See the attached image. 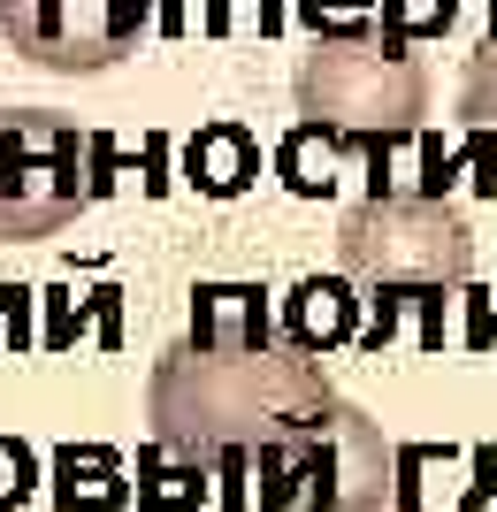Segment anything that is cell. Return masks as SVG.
I'll return each instance as SVG.
<instances>
[{"label": "cell", "mask_w": 497, "mask_h": 512, "mask_svg": "<svg viewBox=\"0 0 497 512\" xmlns=\"http://www.w3.org/2000/svg\"><path fill=\"white\" fill-rule=\"evenodd\" d=\"M329 398L337 390H329L322 360L291 337L253 344V352H207L184 337L153 360L146 383L153 444L192 467H245L253 451H268L283 428H299Z\"/></svg>", "instance_id": "obj_1"}, {"label": "cell", "mask_w": 497, "mask_h": 512, "mask_svg": "<svg viewBox=\"0 0 497 512\" xmlns=\"http://www.w3.org/2000/svg\"><path fill=\"white\" fill-rule=\"evenodd\" d=\"M390 474H398L390 436L352 398H329L299 428H283L268 451H253L245 505H260V512H383Z\"/></svg>", "instance_id": "obj_2"}, {"label": "cell", "mask_w": 497, "mask_h": 512, "mask_svg": "<svg viewBox=\"0 0 497 512\" xmlns=\"http://www.w3.org/2000/svg\"><path fill=\"white\" fill-rule=\"evenodd\" d=\"M299 107L329 138H406L429 115V69L406 39H314L299 62Z\"/></svg>", "instance_id": "obj_3"}, {"label": "cell", "mask_w": 497, "mask_h": 512, "mask_svg": "<svg viewBox=\"0 0 497 512\" xmlns=\"http://www.w3.org/2000/svg\"><path fill=\"white\" fill-rule=\"evenodd\" d=\"M337 260L345 276L375 283V291H444L475 268V230L459 222L444 199H360L337 222Z\"/></svg>", "instance_id": "obj_4"}, {"label": "cell", "mask_w": 497, "mask_h": 512, "mask_svg": "<svg viewBox=\"0 0 497 512\" xmlns=\"http://www.w3.org/2000/svg\"><path fill=\"white\" fill-rule=\"evenodd\" d=\"M92 146L46 107H0V245L54 237L92 207Z\"/></svg>", "instance_id": "obj_5"}, {"label": "cell", "mask_w": 497, "mask_h": 512, "mask_svg": "<svg viewBox=\"0 0 497 512\" xmlns=\"http://www.w3.org/2000/svg\"><path fill=\"white\" fill-rule=\"evenodd\" d=\"M153 0H0V39L31 69L100 77L138 46Z\"/></svg>", "instance_id": "obj_6"}, {"label": "cell", "mask_w": 497, "mask_h": 512, "mask_svg": "<svg viewBox=\"0 0 497 512\" xmlns=\"http://www.w3.org/2000/svg\"><path fill=\"white\" fill-rule=\"evenodd\" d=\"M192 344H207V352L276 344V314L260 299V283H199L192 291Z\"/></svg>", "instance_id": "obj_7"}, {"label": "cell", "mask_w": 497, "mask_h": 512, "mask_svg": "<svg viewBox=\"0 0 497 512\" xmlns=\"http://www.w3.org/2000/svg\"><path fill=\"white\" fill-rule=\"evenodd\" d=\"M260 176V146L245 123H199L192 146H184V184L207 199H238Z\"/></svg>", "instance_id": "obj_8"}, {"label": "cell", "mask_w": 497, "mask_h": 512, "mask_svg": "<svg viewBox=\"0 0 497 512\" xmlns=\"http://www.w3.org/2000/svg\"><path fill=\"white\" fill-rule=\"evenodd\" d=\"M360 321H352V291L345 283H322L306 276L299 291H291V314H283V337L306 344V352H329V344H345Z\"/></svg>", "instance_id": "obj_9"}, {"label": "cell", "mask_w": 497, "mask_h": 512, "mask_svg": "<svg viewBox=\"0 0 497 512\" xmlns=\"http://www.w3.org/2000/svg\"><path fill=\"white\" fill-rule=\"evenodd\" d=\"M276 161H283V184H291V192H306V199L337 184V138H329V130H314V123L291 130Z\"/></svg>", "instance_id": "obj_10"}, {"label": "cell", "mask_w": 497, "mask_h": 512, "mask_svg": "<svg viewBox=\"0 0 497 512\" xmlns=\"http://www.w3.org/2000/svg\"><path fill=\"white\" fill-rule=\"evenodd\" d=\"M62 505H123V459L115 451H62Z\"/></svg>", "instance_id": "obj_11"}, {"label": "cell", "mask_w": 497, "mask_h": 512, "mask_svg": "<svg viewBox=\"0 0 497 512\" xmlns=\"http://www.w3.org/2000/svg\"><path fill=\"white\" fill-rule=\"evenodd\" d=\"M291 16H299L314 39H368V31H383V23H375V0H291Z\"/></svg>", "instance_id": "obj_12"}, {"label": "cell", "mask_w": 497, "mask_h": 512, "mask_svg": "<svg viewBox=\"0 0 497 512\" xmlns=\"http://www.w3.org/2000/svg\"><path fill=\"white\" fill-rule=\"evenodd\" d=\"M459 0H375V23H383L390 39H436V31H452Z\"/></svg>", "instance_id": "obj_13"}, {"label": "cell", "mask_w": 497, "mask_h": 512, "mask_svg": "<svg viewBox=\"0 0 497 512\" xmlns=\"http://www.w3.org/2000/svg\"><path fill=\"white\" fill-rule=\"evenodd\" d=\"M459 107H467L475 123H497V39H482V54H475V69H467Z\"/></svg>", "instance_id": "obj_14"}, {"label": "cell", "mask_w": 497, "mask_h": 512, "mask_svg": "<svg viewBox=\"0 0 497 512\" xmlns=\"http://www.w3.org/2000/svg\"><path fill=\"white\" fill-rule=\"evenodd\" d=\"M31 482H39V459H31L16 436H0V505H23Z\"/></svg>", "instance_id": "obj_15"}, {"label": "cell", "mask_w": 497, "mask_h": 512, "mask_svg": "<svg viewBox=\"0 0 497 512\" xmlns=\"http://www.w3.org/2000/svg\"><path fill=\"white\" fill-rule=\"evenodd\" d=\"M215 31H276V0H207Z\"/></svg>", "instance_id": "obj_16"}]
</instances>
